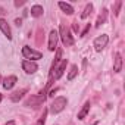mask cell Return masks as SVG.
I'll return each mask as SVG.
<instances>
[{
    "label": "cell",
    "mask_w": 125,
    "mask_h": 125,
    "mask_svg": "<svg viewBox=\"0 0 125 125\" xmlns=\"http://www.w3.org/2000/svg\"><path fill=\"white\" fill-rule=\"evenodd\" d=\"M57 40H59V34L56 30H52L50 34H49V50L50 52H54V49H57Z\"/></svg>",
    "instance_id": "obj_7"
},
{
    "label": "cell",
    "mask_w": 125,
    "mask_h": 125,
    "mask_svg": "<svg viewBox=\"0 0 125 125\" xmlns=\"http://www.w3.org/2000/svg\"><path fill=\"white\" fill-rule=\"evenodd\" d=\"M57 34H59V37L62 38V43H63L65 46H74V38H72V35H71L69 28H68L65 24L60 25V30H59Z\"/></svg>",
    "instance_id": "obj_2"
},
{
    "label": "cell",
    "mask_w": 125,
    "mask_h": 125,
    "mask_svg": "<svg viewBox=\"0 0 125 125\" xmlns=\"http://www.w3.org/2000/svg\"><path fill=\"white\" fill-rule=\"evenodd\" d=\"M59 8L63 10L65 13H68V15H72V13H74V8H72L71 5L65 3V2H59Z\"/></svg>",
    "instance_id": "obj_13"
},
{
    "label": "cell",
    "mask_w": 125,
    "mask_h": 125,
    "mask_svg": "<svg viewBox=\"0 0 125 125\" xmlns=\"http://www.w3.org/2000/svg\"><path fill=\"white\" fill-rule=\"evenodd\" d=\"M22 56H24L27 60L34 62V60H37V59H41V57H43V53H40V52H37V50H32V49L28 47V46H24V47H22Z\"/></svg>",
    "instance_id": "obj_4"
},
{
    "label": "cell",
    "mask_w": 125,
    "mask_h": 125,
    "mask_svg": "<svg viewBox=\"0 0 125 125\" xmlns=\"http://www.w3.org/2000/svg\"><path fill=\"white\" fill-rule=\"evenodd\" d=\"M66 65H68V59H63L60 62L59 65H56L54 68H53V72L50 74V78L53 80H59L62 75H63V72H65V69H66Z\"/></svg>",
    "instance_id": "obj_5"
},
{
    "label": "cell",
    "mask_w": 125,
    "mask_h": 125,
    "mask_svg": "<svg viewBox=\"0 0 125 125\" xmlns=\"http://www.w3.org/2000/svg\"><path fill=\"white\" fill-rule=\"evenodd\" d=\"M6 125H16V122H15V121H9Z\"/></svg>",
    "instance_id": "obj_23"
},
{
    "label": "cell",
    "mask_w": 125,
    "mask_h": 125,
    "mask_svg": "<svg viewBox=\"0 0 125 125\" xmlns=\"http://www.w3.org/2000/svg\"><path fill=\"white\" fill-rule=\"evenodd\" d=\"M46 118H47V110L44 109V110H43V115H41V118L37 121V124H35V125H44V124H46Z\"/></svg>",
    "instance_id": "obj_19"
},
{
    "label": "cell",
    "mask_w": 125,
    "mask_h": 125,
    "mask_svg": "<svg viewBox=\"0 0 125 125\" xmlns=\"http://www.w3.org/2000/svg\"><path fill=\"white\" fill-rule=\"evenodd\" d=\"M106 16H107V10H106V9H103V10H102V13H100V15H99V18H97L96 27L103 25V24H104V21H106Z\"/></svg>",
    "instance_id": "obj_16"
},
{
    "label": "cell",
    "mask_w": 125,
    "mask_h": 125,
    "mask_svg": "<svg viewBox=\"0 0 125 125\" xmlns=\"http://www.w3.org/2000/svg\"><path fill=\"white\" fill-rule=\"evenodd\" d=\"M43 6H40V5H35V6H32L31 8V15L34 16V18H38V16H41L43 15Z\"/></svg>",
    "instance_id": "obj_14"
},
{
    "label": "cell",
    "mask_w": 125,
    "mask_h": 125,
    "mask_svg": "<svg viewBox=\"0 0 125 125\" xmlns=\"http://www.w3.org/2000/svg\"><path fill=\"white\" fill-rule=\"evenodd\" d=\"M0 100H2V94H0Z\"/></svg>",
    "instance_id": "obj_25"
},
{
    "label": "cell",
    "mask_w": 125,
    "mask_h": 125,
    "mask_svg": "<svg viewBox=\"0 0 125 125\" xmlns=\"http://www.w3.org/2000/svg\"><path fill=\"white\" fill-rule=\"evenodd\" d=\"M0 81H2V78H0Z\"/></svg>",
    "instance_id": "obj_26"
},
{
    "label": "cell",
    "mask_w": 125,
    "mask_h": 125,
    "mask_svg": "<svg viewBox=\"0 0 125 125\" xmlns=\"http://www.w3.org/2000/svg\"><path fill=\"white\" fill-rule=\"evenodd\" d=\"M2 13H5V10H3L2 8H0V15H2Z\"/></svg>",
    "instance_id": "obj_24"
},
{
    "label": "cell",
    "mask_w": 125,
    "mask_h": 125,
    "mask_svg": "<svg viewBox=\"0 0 125 125\" xmlns=\"http://www.w3.org/2000/svg\"><path fill=\"white\" fill-rule=\"evenodd\" d=\"M16 81H18V78H16L15 75H9V77L5 78V81H3L2 85H3L6 90H10V88H13V85L16 84Z\"/></svg>",
    "instance_id": "obj_9"
},
{
    "label": "cell",
    "mask_w": 125,
    "mask_h": 125,
    "mask_svg": "<svg viewBox=\"0 0 125 125\" xmlns=\"http://www.w3.org/2000/svg\"><path fill=\"white\" fill-rule=\"evenodd\" d=\"M88 30H90V24H88V25H87V27H85V30H84V31H83V32H81V37H84V35H85V34H87V32H88Z\"/></svg>",
    "instance_id": "obj_21"
},
{
    "label": "cell",
    "mask_w": 125,
    "mask_h": 125,
    "mask_svg": "<svg viewBox=\"0 0 125 125\" xmlns=\"http://www.w3.org/2000/svg\"><path fill=\"white\" fill-rule=\"evenodd\" d=\"M66 104H68V100H66V97H57V99H54L53 100V103L50 104V112L53 113V115H56V113H59V112H62L65 107H66Z\"/></svg>",
    "instance_id": "obj_3"
},
{
    "label": "cell",
    "mask_w": 125,
    "mask_h": 125,
    "mask_svg": "<svg viewBox=\"0 0 125 125\" xmlns=\"http://www.w3.org/2000/svg\"><path fill=\"white\" fill-rule=\"evenodd\" d=\"M50 84H52V81H49V83H47V87H46L43 91H40L37 96H32L31 99H28L25 104H27V106H31V107H38V106H41V104H43V102H44V100H46V97H47V96H46V90L50 87Z\"/></svg>",
    "instance_id": "obj_1"
},
{
    "label": "cell",
    "mask_w": 125,
    "mask_h": 125,
    "mask_svg": "<svg viewBox=\"0 0 125 125\" xmlns=\"http://www.w3.org/2000/svg\"><path fill=\"white\" fill-rule=\"evenodd\" d=\"M107 41H109V37H107L106 34L99 35V37L94 40V49H96V52H102V50L107 46Z\"/></svg>",
    "instance_id": "obj_6"
},
{
    "label": "cell",
    "mask_w": 125,
    "mask_h": 125,
    "mask_svg": "<svg viewBox=\"0 0 125 125\" xmlns=\"http://www.w3.org/2000/svg\"><path fill=\"white\" fill-rule=\"evenodd\" d=\"M121 6H122V2H121V0H118V2L115 3V6H113V13H115L116 16L119 15V8H121Z\"/></svg>",
    "instance_id": "obj_20"
},
{
    "label": "cell",
    "mask_w": 125,
    "mask_h": 125,
    "mask_svg": "<svg viewBox=\"0 0 125 125\" xmlns=\"http://www.w3.org/2000/svg\"><path fill=\"white\" fill-rule=\"evenodd\" d=\"M0 30H2V32L8 37V40H12V32H10V28L8 25V22L5 19H0Z\"/></svg>",
    "instance_id": "obj_10"
},
{
    "label": "cell",
    "mask_w": 125,
    "mask_h": 125,
    "mask_svg": "<svg viewBox=\"0 0 125 125\" xmlns=\"http://www.w3.org/2000/svg\"><path fill=\"white\" fill-rule=\"evenodd\" d=\"M88 110H90V102H87V103L84 104V107H83V109L78 112V119H84V118L87 116Z\"/></svg>",
    "instance_id": "obj_15"
},
{
    "label": "cell",
    "mask_w": 125,
    "mask_h": 125,
    "mask_svg": "<svg viewBox=\"0 0 125 125\" xmlns=\"http://www.w3.org/2000/svg\"><path fill=\"white\" fill-rule=\"evenodd\" d=\"M27 88H22V90H18V91H15V93H12V96H10V100L12 102H19L22 97H24V94H27Z\"/></svg>",
    "instance_id": "obj_12"
},
{
    "label": "cell",
    "mask_w": 125,
    "mask_h": 125,
    "mask_svg": "<svg viewBox=\"0 0 125 125\" xmlns=\"http://www.w3.org/2000/svg\"><path fill=\"white\" fill-rule=\"evenodd\" d=\"M121 69H122V56H121V53H116V54H115L113 71H115V72H121Z\"/></svg>",
    "instance_id": "obj_11"
},
{
    "label": "cell",
    "mask_w": 125,
    "mask_h": 125,
    "mask_svg": "<svg viewBox=\"0 0 125 125\" xmlns=\"http://www.w3.org/2000/svg\"><path fill=\"white\" fill-rule=\"evenodd\" d=\"M91 10H93V5H91V3H88V5L85 6L84 12L81 13V18H83V19H85V18H87V16L90 15V13H91Z\"/></svg>",
    "instance_id": "obj_18"
},
{
    "label": "cell",
    "mask_w": 125,
    "mask_h": 125,
    "mask_svg": "<svg viewBox=\"0 0 125 125\" xmlns=\"http://www.w3.org/2000/svg\"><path fill=\"white\" fill-rule=\"evenodd\" d=\"M22 69H24L27 74H34V72L38 69V66H37L35 62H31V60H24V62H22Z\"/></svg>",
    "instance_id": "obj_8"
},
{
    "label": "cell",
    "mask_w": 125,
    "mask_h": 125,
    "mask_svg": "<svg viewBox=\"0 0 125 125\" xmlns=\"http://www.w3.org/2000/svg\"><path fill=\"white\" fill-rule=\"evenodd\" d=\"M77 74H78V68H77V65H72V66H71V71H69V74H68V81H72V80L77 77Z\"/></svg>",
    "instance_id": "obj_17"
},
{
    "label": "cell",
    "mask_w": 125,
    "mask_h": 125,
    "mask_svg": "<svg viewBox=\"0 0 125 125\" xmlns=\"http://www.w3.org/2000/svg\"><path fill=\"white\" fill-rule=\"evenodd\" d=\"M22 5H25V2H24V0H21V2L18 0V2H15V6H16V8H19V6H22Z\"/></svg>",
    "instance_id": "obj_22"
}]
</instances>
